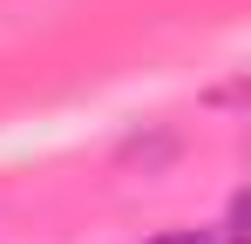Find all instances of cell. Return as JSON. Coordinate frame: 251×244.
Instances as JSON below:
<instances>
[{
  "label": "cell",
  "instance_id": "cell-1",
  "mask_svg": "<svg viewBox=\"0 0 251 244\" xmlns=\"http://www.w3.org/2000/svg\"><path fill=\"white\" fill-rule=\"evenodd\" d=\"M150 244H231L224 231H163V238H150Z\"/></svg>",
  "mask_w": 251,
  "mask_h": 244
}]
</instances>
